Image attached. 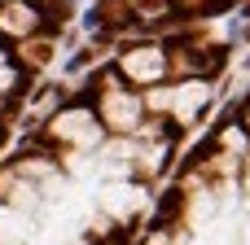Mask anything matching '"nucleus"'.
Masks as SVG:
<instances>
[{"instance_id":"obj_11","label":"nucleus","mask_w":250,"mask_h":245,"mask_svg":"<svg viewBox=\"0 0 250 245\" xmlns=\"http://www.w3.org/2000/svg\"><path fill=\"white\" fill-rule=\"evenodd\" d=\"M242 184H246V193H250V167H246V171H242Z\"/></svg>"},{"instance_id":"obj_6","label":"nucleus","mask_w":250,"mask_h":245,"mask_svg":"<svg viewBox=\"0 0 250 245\" xmlns=\"http://www.w3.org/2000/svg\"><path fill=\"white\" fill-rule=\"evenodd\" d=\"M141 197L145 193L136 184H110V188H101V210L114 215V219H132L141 210Z\"/></svg>"},{"instance_id":"obj_1","label":"nucleus","mask_w":250,"mask_h":245,"mask_svg":"<svg viewBox=\"0 0 250 245\" xmlns=\"http://www.w3.org/2000/svg\"><path fill=\"white\" fill-rule=\"evenodd\" d=\"M48 136H53V140H66V145H75V149H92V145L101 140V118H97L92 110H83V105H70V110L53 114Z\"/></svg>"},{"instance_id":"obj_5","label":"nucleus","mask_w":250,"mask_h":245,"mask_svg":"<svg viewBox=\"0 0 250 245\" xmlns=\"http://www.w3.org/2000/svg\"><path fill=\"white\" fill-rule=\"evenodd\" d=\"M207 101H211L207 79H189V83L171 88V118H176V123H193V118H198V110H202Z\"/></svg>"},{"instance_id":"obj_8","label":"nucleus","mask_w":250,"mask_h":245,"mask_svg":"<svg viewBox=\"0 0 250 245\" xmlns=\"http://www.w3.org/2000/svg\"><path fill=\"white\" fill-rule=\"evenodd\" d=\"M145 110H158V114H171V88H154L149 96H141Z\"/></svg>"},{"instance_id":"obj_12","label":"nucleus","mask_w":250,"mask_h":245,"mask_svg":"<svg viewBox=\"0 0 250 245\" xmlns=\"http://www.w3.org/2000/svg\"><path fill=\"white\" fill-rule=\"evenodd\" d=\"M246 127H250V114H246Z\"/></svg>"},{"instance_id":"obj_3","label":"nucleus","mask_w":250,"mask_h":245,"mask_svg":"<svg viewBox=\"0 0 250 245\" xmlns=\"http://www.w3.org/2000/svg\"><path fill=\"white\" fill-rule=\"evenodd\" d=\"M119 70H123V79H132V83H158V79L167 75V53H163L158 44H136V48H127V53L119 57Z\"/></svg>"},{"instance_id":"obj_9","label":"nucleus","mask_w":250,"mask_h":245,"mask_svg":"<svg viewBox=\"0 0 250 245\" xmlns=\"http://www.w3.org/2000/svg\"><path fill=\"white\" fill-rule=\"evenodd\" d=\"M13 83H18V75H13V70H9V66H0V92H9V88H13Z\"/></svg>"},{"instance_id":"obj_10","label":"nucleus","mask_w":250,"mask_h":245,"mask_svg":"<svg viewBox=\"0 0 250 245\" xmlns=\"http://www.w3.org/2000/svg\"><path fill=\"white\" fill-rule=\"evenodd\" d=\"M242 245H250V219H246V228H242Z\"/></svg>"},{"instance_id":"obj_4","label":"nucleus","mask_w":250,"mask_h":245,"mask_svg":"<svg viewBox=\"0 0 250 245\" xmlns=\"http://www.w3.org/2000/svg\"><path fill=\"white\" fill-rule=\"evenodd\" d=\"M44 13L35 0H4L0 4V35H13V39H31L40 31Z\"/></svg>"},{"instance_id":"obj_7","label":"nucleus","mask_w":250,"mask_h":245,"mask_svg":"<svg viewBox=\"0 0 250 245\" xmlns=\"http://www.w3.org/2000/svg\"><path fill=\"white\" fill-rule=\"evenodd\" d=\"M22 57H26V66H48V57H53V44L48 39H26V48H22Z\"/></svg>"},{"instance_id":"obj_2","label":"nucleus","mask_w":250,"mask_h":245,"mask_svg":"<svg viewBox=\"0 0 250 245\" xmlns=\"http://www.w3.org/2000/svg\"><path fill=\"white\" fill-rule=\"evenodd\" d=\"M141 114H145V101H141L136 92H127V88H119V83H110V88L101 92V127L127 136V132L141 127Z\"/></svg>"}]
</instances>
